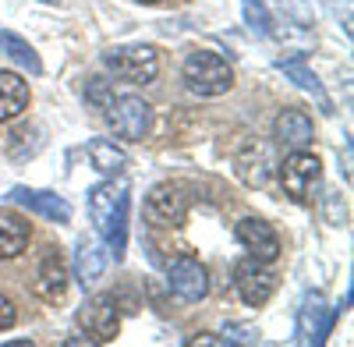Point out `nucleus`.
Masks as SVG:
<instances>
[{
  "instance_id": "dca6fc26",
  "label": "nucleus",
  "mask_w": 354,
  "mask_h": 347,
  "mask_svg": "<svg viewBox=\"0 0 354 347\" xmlns=\"http://www.w3.org/2000/svg\"><path fill=\"white\" fill-rule=\"evenodd\" d=\"M36 294L43 301H61L68 294V266H64V259L61 252H46L43 255V263H39V273H36Z\"/></svg>"
},
{
  "instance_id": "7ed1b4c3",
  "label": "nucleus",
  "mask_w": 354,
  "mask_h": 347,
  "mask_svg": "<svg viewBox=\"0 0 354 347\" xmlns=\"http://www.w3.org/2000/svg\"><path fill=\"white\" fill-rule=\"evenodd\" d=\"M322 181V163L315 153L308 149H290V156L280 163V185H283V195L298 206H308L315 188Z\"/></svg>"
},
{
  "instance_id": "f03ea898",
  "label": "nucleus",
  "mask_w": 354,
  "mask_h": 347,
  "mask_svg": "<svg viewBox=\"0 0 354 347\" xmlns=\"http://www.w3.org/2000/svg\"><path fill=\"white\" fill-rule=\"evenodd\" d=\"M185 82H188V89L202 100H216L223 93H230V85H234V71L230 64L223 61L220 53L213 50H195L188 53V61H185Z\"/></svg>"
},
{
  "instance_id": "2eb2a0df",
  "label": "nucleus",
  "mask_w": 354,
  "mask_h": 347,
  "mask_svg": "<svg viewBox=\"0 0 354 347\" xmlns=\"http://www.w3.org/2000/svg\"><path fill=\"white\" fill-rule=\"evenodd\" d=\"M273 135H277L280 146H287V149H308L312 138H315V128H312V118L305 110L287 106V110H280V118L273 124Z\"/></svg>"
},
{
  "instance_id": "aec40b11",
  "label": "nucleus",
  "mask_w": 354,
  "mask_h": 347,
  "mask_svg": "<svg viewBox=\"0 0 354 347\" xmlns=\"http://www.w3.org/2000/svg\"><path fill=\"white\" fill-rule=\"evenodd\" d=\"M28 238H32V227H28L18 213L0 209V259H15L28 248Z\"/></svg>"
},
{
  "instance_id": "9d476101",
  "label": "nucleus",
  "mask_w": 354,
  "mask_h": 347,
  "mask_svg": "<svg viewBox=\"0 0 354 347\" xmlns=\"http://www.w3.org/2000/svg\"><path fill=\"white\" fill-rule=\"evenodd\" d=\"M142 213H145V220H149L153 227H177L185 220V213H188V198H185V191L177 185H156L149 191V198H145Z\"/></svg>"
},
{
  "instance_id": "f3484780",
  "label": "nucleus",
  "mask_w": 354,
  "mask_h": 347,
  "mask_svg": "<svg viewBox=\"0 0 354 347\" xmlns=\"http://www.w3.org/2000/svg\"><path fill=\"white\" fill-rule=\"evenodd\" d=\"M277 68L294 82V85H298V89L301 93H308L322 110H326V113H333V103H330V96H326V89H322V82H319V75L305 64V57L301 53H294V57H283V61H277Z\"/></svg>"
},
{
  "instance_id": "ddd939ff",
  "label": "nucleus",
  "mask_w": 354,
  "mask_h": 347,
  "mask_svg": "<svg viewBox=\"0 0 354 347\" xmlns=\"http://www.w3.org/2000/svg\"><path fill=\"white\" fill-rule=\"evenodd\" d=\"M273 149L266 146V142H248V146L238 153L234 160V170H238V178L248 185V188H266L273 181Z\"/></svg>"
},
{
  "instance_id": "0eeeda50",
  "label": "nucleus",
  "mask_w": 354,
  "mask_h": 347,
  "mask_svg": "<svg viewBox=\"0 0 354 347\" xmlns=\"http://www.w3.org/2000/svg\"><path fill=\"white\" fill-rule=\"evenodd\" d=\"M337 323V312L326 305V298H322L319 291H308L301 298V308H298V326H294V340L298 344H322L330 337Z\"/></svg>"
},
{
  "instance_id": "a878e982",
  "label": "nucleus",
  "mask_w": 354,
  "mask_h": 347,
  "mask_svg": "<svg viewBox=\"0 0 354 347\" xmlns=\"http://www.w3.org/2000/svg\"><path fill=\"white\" fill-rule=\"evenodd\" d=\"M88 103H96V106H106L110 103V93H106V82L103 78H93V85H88Z\"/></svg>"
},
{
  "instance_id": "423d86ee",
  "label": "nucleus",
  "mask_w": 354,
  "mask_h": 347,
  "mask_svg": "<svg viewBox=\"0 0 354 347\" xmlns=\"http://www.w3.org/2000/svg\"><path fill=\"white\" fill-rule=\"evenodd\" d=\"M78 326L85 330V337L93 340V344L117 340V333H121V315H117L113 298H106V294L85 298L82 308H78Z\"/></svg>"
},
{
  "instance_id": "b1692460",
  "label": "nucleus",
  "mask_w": 354,
  "mask_h": 347,
  "mask_svg": "<svg viewBox=\"0 0 354 347\" xmlns=\"http://www.w3.org/2000/svg\"><path fill=\"white\" fill-rule=\"evenodd\" d=\"M326 213H330V223H333V227H340V223L347 220V213H344V202L337 198V191H330V198H326Z\"/></svg>"
},
{
  "instance_id": "c85d7f7f",
  "label": "nucleus",
  "mask_w": 354,
  "mask_h": 347,
  "mask_svg": "<svg viewBox=\"0 0 354 347\" xmlns=\"http://www.w3.org/2000/svg\"><path fill=\"white\" fill-rule=\"evenodd\" d=\"M43 4H57V0H43Z\"/></svg>"
},
{
  "instance_id": "4be33fe9",
  "label": "nucleus",
  "mask_w": 354,
  "mask_h": 347,
  "mask_svg": "<svg viewBox=\"0 0 354 347\" xmlns=\"http://www.w3.org/2000/svg\"><path fill=\"white\" fill-rule=\"evenodd\" d=\"M241 15H245V25L252 28V36L266 39L273 32V15L266 8V0H241Z\"/></svg>"
},
{
  "instance_id": "393cba45",
  "label": "nucleus",
  "mask_w": 354,
  "mask_h": 347,
  "mask_svg": "<svg viewBox=\"0 0 354 347\" xmlns=\"http://www.w3.org/2000/svg\"><path fill=\"white\" fill-rule=\"evenodd\" d=\"M18 323V312H15V305L4 298V294H0V330H11Z\"/></svg>"
},
{
  "instance_id": "f8f14e48",
  "label": "nucleus",
  "mask_w": 354,
  "mask_h": 347,
  "mask_svg": "<svg viewBox=\"0 0 354 347\" xmlns=\"http://www.w3.org/2000/svg\"><path fill=\"white\" fill-rule=\"evenodd\" d=\"M15 206H21V209H32V213H39V216H46V220H53V223H71V202L68 198H61L57 191H36V188H25V185H18V188H11V195H8Z\"/></svg>"
},
{
  "instance_id": "6ab92c4d",
  "label": "nucleus",
  "mask_w": 354,
  "mask_h": 347,
  "mask_svg": "<svg viewBox=\"0 0 354 347\" xmlns=\"http://www.w3.org/2000/svg\"><path fill=\"white\" fill-rule=\"evenodd\" d=\"M88 160H93V167L103 174V178H121V174L131 167V156L110 138H93L88 142Z\"/></svg>"
},
{
  "instance_id": "9b49d317",
  "label": "nucleus",
  "mask_w": 354,
  "mask_h": 347,
  "mask_svg": "<svg viewBox=\"0 0 354 347\" xmlns=\"http://www.w3.org/2000/svg\"><path fill=\"white\" fill-rule=\"evenodd\" d=\"M238 241H241V248L255 259V263H277V255H280V238H277V230L266 223V220H259V216H245L241 223H238Z\"/></svg>"
},
{
  "instance_id": "4468645a",
  "label": "nucleus",
  "mask_w": 354,
  "mask_h": 347,
  "mask_svg": "<svg viewBox=\"0 0 354 347\" xmlns=\"http://www.w3.org/2000/svg\"><path fill=\"white\" fill-rule=\"evenodd\" d=\"M106 263H110V248L106 241L100 238H82L78 241V252H75V280L85 287H93L103 273H106Z\"/></svg>"
},
{
  "instance_id": "6e6552de",
  "label": "nucleus",
  "mask_w": 354,
  "mask_h": 347,
  "mask_svg": "<svg viewBox=\"0 0 354 347\" xmlns=\"http://www.w3.org/2000/svg\"><path fill=\"white\" fill-rule=\"evenodd\" d=\"M167 287H170V294L177 301L195 305V301H202L205 294H209V270H205L198 259L185 255L167 270Z\"/></svg>"
},
{
  "instance_id": "a211bd4d",
  "label": "nucleus",
  "mask_w": 354,
  "mask_h": 347,
  "mask_svg": "<svg viewBox=\"0 0 354 347\" xmlns=\"http://www.w3.org/2000/svg\"><path fill=\"white\" fill-rule=\"evenodd\" d=\"M28 106V82L15 71H0V124L21 118Z\"/></svg>"
},
{
  "instance_id": "412c9836",
  "label": "nucleus",
  "mask_w": 354,
  "mask_h": 347,
  "mask_svg": "<svg viewBox=\"0 0 354 347\" xmlns=\"http://www.w3.org/2000/svg\"><path fill=\"white\" fill-rule=\"evenodd\" d=\"M0 53L11 57V61L18 68H25L28 75H43V61H39V53L28 46L18 32H11V28H0Z\"/></svg>"
},
{
  "instance_id": "f257e3e1",
  "label": "nucleus",
  "mask_w": 354,
  "mask_h": 347,
  "mask_svg": "<svg viewBox=\"0 0 354 347\" xmlns=\"http://www.w3.org/2000/svg\"><path fill=\"white\" fill-rule=\"evenodd\" d=\"M128 213H131V195L124 185H113V178H106L103 185H96L88 191V216H93L100 238L106 241L113 259H124Z\"/></svg>"
},
{
  "instance_id": "bb28decb",
  "label": "nucleus",
  "mask_w": 354,
  "mask_h": 347,
  "mask_svg": "<svg viewBox=\"0 0 354 347\" xmlns=\"http://www.w3.org/2000/svg\"><path fill=\"white\" fill-rule=\"evenodd\" d=\"M185 344H188V347H198V344H202V347H205V344H209V347H223V337H216V333H195V337H188Z\"/></svg>"
},
{
  "instance_id": "20e7f679",
  "label": "nucleus",
  "mask_w": 354,
  "mask_h": 347,
  "mask_svg": "<svg viewBox=\"0 0 354 347\" xmlns=\"http://www.w3.org/2000/svg\"><path fill=\"white\" fill-rule=\"evenodd\" d=\"M103 110H106V121H110L113 135L124 142H142L153 131V106L142 96H117V100L110 96V103Z\"/></svg>"
},
{
  "instance_id": "1a4fd4ad",
  "label": "nucleus",
  "mask_w": 354,
  "mask_h": 347,
  "mask_svg": "<svg viewBox=\"0 0 354 347\" xmlns=\"http://www.w3.org/2000/svg\"><path fill=\"white\" fill-rule=\"evenodd\" d=\"M234 287H238V294L248 308H262L277 291V273L266 263L248 259V263H241L238 270H234Z\"/></svg>"
},
{
  "instance_id": "5701e85b",
  "label": "nucleus",
  "mask_w": 354,
  "mask_h": 347,
  "mask_svg": "<svg viewBox=\"0 0 354 347\" xmlns=\"http://www.w3.org/2000/svg\"><path fill=\"white\" fill-rule=\"evenodd\" d=\"M223 344H259V326H252V323H227L223 326Z\"/></svg>"
},
{
  "instance_id": "cd10ccee",
  "label": "nucleus",
  "mask_w": 354,
  "mask_h": 347,
  "mask_svg": "<svg viewBox=\"0 0 354 347\" xmlns=\"http://www.w3.org/2000/svg\"><path fill=\"white\" fill-rule=\"evenodd\" d=\"M138 4H160V0H138Z\"/></svg>"
},
{
  "instance_id": "39448f33",
  "label": "nucleus",
  "mask_w": 354,
  "mask_h": 347,
  "mask_svg": "<svg viewBox=\"0 0 354 347\" xmlns=\"http://www.w3.org/2000/svg\"><path fill=\"white\" fill-rule=\"evenodd\" d=\"M106 68L117 75V78H124L131 85H149L156 75H160V53L156 46H110L106 50Z\"/></svg>"
}]
</instances>
